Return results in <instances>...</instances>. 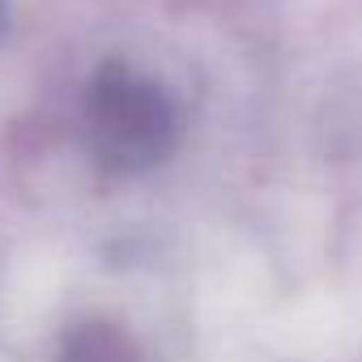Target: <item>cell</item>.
Returning a JSON list of instances; mask_svg holds the SVG:
<instances>
[{
    "instance_id": "cell-1",
    "label": "cell",
    "mask_w": 362,
    "mask_h": 362,
    "mask_svg": "<svg viewBox=\"0 0 362 362\" xmlns=\"http://www.w3.org/2000/svg\"><path fill=\"white\" fill-rule=\"evenodd\" d=\"M94 128L98 145L115 162H149L170 145V111L166 103L132 81L124 69H107L94 86Z\"/></svg>"
},
{
    "instance_id": "cell-2",
    "label": "cell",
    "mask_w": 362,
    "mask_h": 362,
    "mask_svg": "<svg viewBox=\"0 0 362 362\" xmlns=\"http://www.w3.org/2000/svg\"><path fill=\"white\" fill-rule=\"evenodd\" d=\"M64 362H132V354L111 328H86L73 337Z\"/></svg>"
},
{
    "instance_id": "cell-3",
    "label": "cell",
    "mask_w": 362,
    "mask_h": 362,
    "mask_svg": "<svg viewBox=\"0 0 362 362\" xmlns=\"http://www.w3.org/2000/svg\"><path fill=\"white\" fill-rule=\"evenodd\" d=\"M0 18H5V9H0Z\"/></svg>"
}]
</instances>
